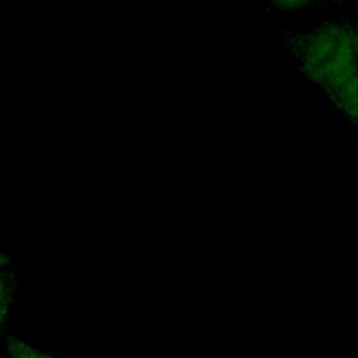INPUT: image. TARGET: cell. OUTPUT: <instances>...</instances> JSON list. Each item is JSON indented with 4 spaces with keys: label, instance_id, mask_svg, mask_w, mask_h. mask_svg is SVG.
<instances>
[{
    "label": "cell",
    "instance_id": "1",
    "mask_svg": "<svg viewBox=\"0 0 358 358\" xmlns=\"http://www.w3.org/2000/svg\"><path fill=\"white\" fill-rule=\"evenodd\" d=\"M302 71L326 91L358 73V25L327 22L295 45Z\"/></svg>",
    "mask_w": 358,
    "mask_h": 358
},
{
    "label": "cell",
    "instance_id": "2",
    "mask_svg": "<svg viewBox=\"0 0 358 358\" xmlns=\"http://www.w3.org/2000/svg\"><path fill=\"white\" fill-rule=\"evenodd\" d=\"M18 281L20 268L17 257L0 250V336L7 329L10 322L17 296Z\"/></svg>",
    "mask_w": 358,
    "mask_h": 358
},
{
    "label": "cell",
    "instance_id": "3",
    "mask_svg": "<svg viewBox=\"0 0 358 358\" xmlns=\"http://www.w3.org/2000/svg\"><path fill=\"white\" fill-rule=\"evenodd\" d=\"M327 92L358 123V73Z\"/></svg>",
    "mask_w": 358,
    "mask_h": 358
},
{
    "label": "cell",
    "instance_id": "4",
    "mask_svg": "<svg viewBox=\"0 0 358 358\" xmlns=\"http://www.w3.org/2000/svg\"><path fill=\"white\" fill-rule=\"evenodd\" d=\"M310 0H271V3L281 10H296L308 4Z\"/></svg>",
    "mask_w": 358,
    "mask_h": 358
}]
</instances>
